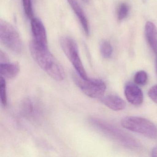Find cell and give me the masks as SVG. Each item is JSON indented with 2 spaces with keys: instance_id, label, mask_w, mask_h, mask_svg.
Masks as SVG:
<instances>
[{
  "instance_id": "cell-1",
  "label": "cell",
  "mask_w": 157,
  "mask_h": 157,
  "mask_svg": "<svg viewBox=\"0 0 157 157\" xmlns=\"http://www.w3.org/2000/svg\"><path fill=\"white\" fill-rule=\"evenodd\" d=\"M30 52L38 66L52 78L61 81L65 78L64 69L48 50L33 40L29 44Z\"/></svg>"
},
{
  "instance_id": "cell-2",
  "label": "cell",
  "mask_w": 157,
  "mask_h": 157,
  "mask_svg": "<svg viewBox=\"0 0 157 157\" xmlns=\"http://www.w3.org/2000/svg\"><path fill=\"white\" fill-rule=\"evenodd\" d=\"M90 121L92 125L96 129L118 140L126 147L130 148H136L139 147V144L133 138L106 122L96 118H91Z\"/></svg>"
},
{
  "instance_id": "cell-3",
  "label": "cell",
  "mask_w": 157,
  "mask_h": 157,
  "mask_svg": "<svg viewBox=\"0 0 157 157\" xmlns=\"http://www.w3.org/2000/svg\"><path fill=\"white\" fill-rule=\"evenodd\" d=\"M121 123L126 129L150 138L157 139V127L147 119L137 117H127L123 118Z\"/></svg>"
},
{
  "instance_id": "cell-4",
  "label": "cell",
  "mask_w": 157,
  "mask_h": 157,
  "mask_svg": "<svg viewBox=\"0 0 157 157\" xmlns=\"http://www.w3.org/2000/svg\"><path fill=\"white\" fill-rule=\"evenodd\" d=\"M0 41L14 53L20 54L22 50V42L20 35L10 24L2 20L0 21Z\"/></svg>"
},
{
  "instance_id": "cell-5",
  "label": "cell",
  "mask_w": 157,
  "mask_h": 157,
  "mask_svg": "<svg viewBox=\"0 0 157 157\" xmlns=\"http://www.w3.org/2000/svg\"><path fill=\"white\" fill-rule=\"evenodd\" d=\"M60 44L64 53L75 68L78 74L82 78H89L80 57L76 42L71 37L64 36L60 38Z\"/></svg>"
},
{
  "instance_id": "cell-6",
  "label": "cell",
  "mask_w": 157,
  "mask_h": 157,
  "mask_svg": "<svg viewBox=\"0 0 157 157\" xmlns=\"http://www.w3.org/2000/svg\"><path fill=\"white\" fill-rule=\"evenodd\" d=\"M73 81L82 91L92 98H101L106 90L103 81L97 79L82 78L77 73L72 75Z\"/></svg>"
},
{
  "instance_id": "cell-7",
  "label": "cell",
  "mask_w": 157,
  "mask_h": 157,
  "mask_svg": "<svg viewBox=\"0 0 157 157\" xmlns=\"http://www.w3.org/2000/svg\"><path fill=\"white\" fill-rule=\"evenodd\" d=\"M31 28L34 38L33 40L41 45L48 47L46 32L43 22L38 18H33L31 21Z\"/></svg>"
},
{
  "instance_id": "cell-8",
  "label": "cell",
  "mask_w": 157,
  "mask_h": 157,
  "mask_svg": "<svg viewBox=\"0 0 157 157\" xmlns=\"http://www.w3.org/2000/svg\"><path fill=\"white\" fill-rule=\"evenodd\" d=\"M124 94L128 102L135 105H139L143 101V94L137 85L128 83L125 86Z\"/></svg>"
},
{
  "instance_id": "cell-9",
  "label": "cell",
  "mask_w": 157,
  "mask_h": 157,
  "mask_svg": "<svg viewBox=\"0 0 157 157\" xmlns=\"http://www.w3.org/2000/svg\"><path fill=\"white\" fill-rule=\"evenodd\" d=\"M67 1L78 19L84 33L89 35L90 31L89 22L83 10L76 0H67Z\"/></svg>"
},
{
  "instance_id": "cell-10",
  "label": "cell",
  "mask_w": 157,
  "mask_h": 157,
  "mask_svg": "<svg viewBox=\"0 0 157 157\" xmlns=\"http://www.w3.org/2000/svg\"><path fill=\"white\" fill-rule=\"evenodd\" d=\"M102 103L113 111H120L124 109L126 103L122 98L115 95H108L102 97Z\"/></svg>"
},
{
  "instance_id": "cell-11",
  "label": "cell",
  "mask_w": 157,
  "mask_h": 157,
  "mask_svg": "<svg viewBox=\"0 0 157 157\" xmlns=\"http://www.w3.org/2000/svg\"><path fill=\"white\" fill-rule=\"evenodd\" d=\"M146 39L151 48L157 52V31L155 25L151 21L146 23L145 27Z\"/></svg>"
},
{
  "instance_id": "cell-12",
  "label": "cell",
  "mask_w": 157,
  "mask_h": 157,
  "mask_svg": "<svg viewBox=\"0 0 157 157\" xmlns=\"http://www.w3.org/2000/svg\"><path fill=\"white\" fill-rule=\"evenodd\" d=\"M20 71L18 63H0V75L5 79H13L16 77Z\"/></svg>"
},
{
  "instance_id": "cell-13",
  "label": "cell",
  "mask_w": 157,
  "mask_h": 157,
  "mask_svg": "<svg viewBox=\"0 0 157 157\" xmlns=\"http://www.w3.org/2000/svg\"><path fill=\"white\" fill-rule=\"evenodd\" d=\"M39 108L36 101L32 99H27L23 103L22 111L27 117L33 118L39 115Z\"/></svg>"
},
{
  "instance_id": "cell-14",
  "label": "cell",
  "mask_w": 157,
  "mask_h": 157,
  "mask_svg": "<svg viewBox=\"0 0 157 157\" xmlns=\"http://www.w3.org/2000/svg\"><path fill=\"white\" fill-rule=\"evenodd\" d=\"M100 51L102 56L105 58H110L113 53V48L111 44L106 41L102 42L100 45Z\"/></svg>"
},
{
  "instance_id": "cell-15",
  "label": "cell",
  "mask_w": 157,
  "mask_h": 157,
  "mask_svg": "<svg viewBox=\"0 0 157 157\" xmlns=\"http://www.w3.org/2000/svg\"><path fill=\"white\" fill-rule=\"evenodd\" d=\"M129 11V7L126 3H122L118 6L117 10V18L118 21H122L126 18Z\"/></svg>"
},
{
  "instance_id": "cell-16",
  "label": "cell",
  "mask_w": 157,
  "mask_h": 157,
  "mask_svg": "<svg viewBox=\"0 0 157 157\" xmlns=\"http://www.w3.org/2000/svg\"><path fill=\"white\" fill-rule=\"evenodd\" d=\"M0 95L2 104L6 106L7 104V91L5 79L3 77H0Z\"/></svg>"
},
{
  "instance_id": "cell-17",
  "label": "cell",
  "mask_w": 157,
  "mask_h": 157,
  "mask_svg": "<svg viewBox=\"0 0 157 157\" xmlns=\"http://www.w3.org/2000/svg\"><path fill=\"white\" fill-rule=\"evenodd\" d=\"M147 74L144 71H138L134 77V82L137 85H144L147 81Z\"/></svg>"
},
{
  "instance_id": "cell-18",
  "label": "cell",
  "mask_w": 157,
  "mask_h": 157,
  "mask_svg": "<svg viewBox=\"0 0 157 157\" xmlns=\"http://www.w3.org/2000/svg\"><path fill=\"white\" fill-rule=\"evenodd\" d=\"M22 2L25 15L29 19H33V13L32 0H22Z\"/></svg>"
},
{
  "instance_id": "cell-19",
  "label": "cell",
  "mask_w": 157,
  "mask_h": 157,
  "mask_svg": "<svg viewBox=\"0 0 157 157\" xmlns=\"http://www.w3.org/2000/svg\"><path fill=\"white\" fill-rule=\"evenodd\" d=\"M148 95L153 102L157 103V85L149 89L148 91Z\"/></svg>"
},
{
  "instance_id": "cell-20",
  "label": "cell",
  "mask_w": 157,
  "mask_h": 157,
  "mask_svg": "<svg viewBox=\"0 0 157 157\" xmlns=\"http://www.w3.org/2000/svg\"><path fill=\"white\" fill-rule=\"evenodd\" d=\"M9 59L8 56L6 53L1 50L0 51V63H8Z\"/></svg>"
},
{
  "instance_id": "cell-21",
  "label": "cell",
  "mask_w": 157,
  "mask_h": 157,
  "mask_svg": "<svg viewBox=\"0 0 157 157\" xmlns=\"http://www.w3.org/2000/svg\"><path fill=\"white\" fill-rule=\"evenodd\" d=\"M151 154H152V156H153V157H157V147L154 148L152 150Z\"/></svg>"
},
{
  "instance_id": "cell-22",
  "label": "cell",
  "mask_w": 157,
  "mask_h": 157,
  "mask_svg": "<svg viewBox=\"0 0 157 157\" xmlns=\"http://www.w3.org/2000/svg\"><path fill=\"white\" fill-rule=\"evenodd\" d=\"M82 1L85 3H88L89 2V0H82Z\"/></svg>"
},
{
  "instance_id": "cell-23",
  "label": "cell",
  "mask_w": 157,
  "mask_h": 157,
  "mask_svg": "<svg viewBox=\"0 0 157 157\" xmlns=\"http://www.w3.org/2000/svg\"><path fill=\"white\" fill-rule=\"evenodd\" d=\"M144 1H145V0H144Z\"/></svg>"
}]
</instances>
